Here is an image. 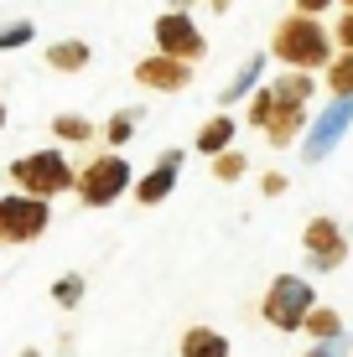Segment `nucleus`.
Listing matches in <instances>:
<instances>
[{"label": "nucleus", "instance_id": "nucleus-1", "mask_svg": "<svg viewBox=\"0 0 353 357\" xmlns=\"http://www.w3.org/2000/svg\"><path fill=\"white\" fill-rule=\"evenodd\" d=\"M271 52L281 57L286 68H296V73H312V68H327L333 63V36L322 31V21L317 16H291L275 26L271 36Z\"/></svg>", "mask_w": 353, "mask_h": 357}, {"label": "nucleus", "instance_id": "nucleus-2", "mask_svg": "<svg viewBox=\"0 0 353 357\" xmlns=\"http://www.w3.org/2000/svg\"><path fill=\"white\" fill-rule=\"evenodd\" d=\"M10 181L21 187V197L52 202L57 192H73V166L63 161V151H31L21 161H10Z\"/></svg>", "mask_w": 353, "mask_h": 357}, {"label": "nucleus", "instance_id": "nucleus-3", "mask_svg": "<svg viewBox=\"0 0 353 357\" xmlns=\"http://www.w3.org/2000/svg\"><path fill=\"white\" fill-rule=\"evenodd\" d=\"M130 181H136V176H130V161L109 151V155H94V161L73 176V192H78L83 207H109L115 197L130 192Z\"/></svg>", "mask_w": 353, "mask_h": 357}, {"label": "nucleus", "instance_id": "nucleus-4", "mask_svg": "<svg viewBox=\"0 0 353 357\" xmlns=\"http://www.w3.org/2000/svg\"><path fill=\"white\" fill-rule=\"evenodd\" d=\"M312 305H317V295H312V285L301 275H275L271 290H265L260 316H265V326H275V331H301Z\"/></svg>", "mask_w": 353, "mask_h": 357}, {"label": "nucleus", "instance_id": "nucleus-5", "mask_svg": "<svg viewBox=\"0 0 353 357\" xmlns=\"http://www.w3.org/2000/svg\"><path fill=\"white\" fill-rule=\"evenodd\" d=\"M52 223V207L42 197H0V243H31Z\"/></svg>", "mask_w": 353, "mask_h": 357}, {"label": "nucleus", "instance_id": "nucleus-6", "mask_svg": "<svg viewBox=\"0 0 353 357\" xmlns=\"http://www.w3.org/2000/svg\"><path fill=\"white\" fill-rule=\"evenodd\" d=\"M156 47H161V57H177V63H198L203 52H208V42H203V31L192 26V16H182V10H166V16H156Z\"/></svg>", "mask_w": 353, "mask_h": 357}, {"label": "nucleus", "instance_id": "nucleus-7", "mask_svg": "<svg viewBox=\"0 0 353 357\" xmlns=\"http://www.w3.org/2000/svg\"><path fill=\"white\" fill-rule=\"evenodd\" d=\"M301 249H307V264L312 269H338L348 259V238L333 218H312L307 233H301Z\"/></svg>", "mask_w": 353, "mask_h": 357}, {"label": "nucleus", "instance_id": "nucleus-8", "mask_svg": "<svg viewBox=\"0 0 353 357\" xmlns=\"http://www.w3.org/2000/svg\"><path fill=\"white\" fill-rule=\"evenodd\" d=\"M348 125H353V98H338V104L327 109L317 125H312L307 145H301V155H307V161H322V155H327V151H333V145L348 135Z\"/></svg>", "mask_w": 353, "mask_h": 357}, {"label": "nucleus", "instance_id": "nucleus-9", "mask_svg": "<svg viewBox=\"0 0 353 357\" xmlns=\"http://www.w3.org/2000/svg\"><path fill=\"white\" fill-rule=\"evenodd\" d=\"M177 171H182V151H166L161 161H156V166L136 181V202H141V207H156L161 197H172V187H177Z\"/></svg>", "mask_w": 353, "mask_h": 357}, {"label": "nucleus", "instance_id": "nucleus-10", "mask_svg": "<svg viewBox=\"0 0 353 357\" xmlns=\"http://www.w3.org/2000/svg\"><path fill=\"white\" fill-rule=\"evenodd\" d=\"M136 83H141V89L172 93V89H187V83H192V68L177 63V57H145V63L136 68Z\"/></svg>", "mask_w": 353, "mask_h": 357}, {"label": "nucleus", "instance_id": "nucleus-11", "mask_svg": "<svg viewBox=\"0 0 353 357\" xmlns=\"http://www.w3.org/2000/svg\"><path fill=\"white\" fill-rule=\"evenodd\" d=\"M301 125H307V109L301 104H281V98L271 93V114H265V140L271 145H296V135H301Z\"/></svg>", "mask_w": 353, "mask_h": 357}, {"label": "nucleus", "instance_id": "nucleus-12", "mask_svg": "<svg viewBox=\"0 0 353 357\" xmlns=\"http://www.w3.org/2000/svg\"><path fill=\"white\" fill-rule=\"evenodd\" d=\"M182 357H229V337L213 326H192L182 337Z\"/></svg>", "mask_w": 353, "mask_h": 357}, {"label": "nucleus", "instance_id": "nucleus-13", "mask_svg": "<svg viewBox=\"0 0 353 357\" xmlns=\"http://www.w3.org/2000/svg\"><path fill=\"white\" fill-rule=\"evenodd\" d=\"M89 42H52L47 47V68H57V73H78V68H89Z\"/></svg>", "mask_w": 353, "mask_h": 357}, {"label": "nucleus", "instance_id": "nucleus-14", "mask_svg": "<svg viewBox=\"0 0 353 357\" xmlns=\"http://www.w3.org/2000/svg\"><path fill=\"white\" fill-rule=\"evenodd\" d=\"M229 140H234V119H229V114H218V119H208V125L198 130V151L203 155H224Z\"/></svg>", "mask_w": 353, "mask_h": 357}, {"label": "nucleus", "instance_id": "nucleus-15", "mask_svg": "<svg viewBox=\"0 0 353 357\" xmlns=\"http://www.w3.org/2000/svg\"><path fill=\"white\" fill-rule=\"evenodd\" d=\"M301 331L317 337V342H338V337H343V321H338V311H327V305H312L307 321H301Z\"/></svg>", "mask_w": 353, "mask_h": 357}, {"label": "nucleus", "instance_id": "nucleus-16", "mask_svg": "<svg viewBox=\"0 0 353 357\" xmlns=\"http://www.w3.org/2000/svg\"><path fill=\"white\" fill-rule=\"evenodd\" d=\"M271 93L281 98V104H301V109H307V98H312V73H286V78L271 83Z\"/></svg>", "mask_w": 353, "mask_h": 357}, {"label": "nucleus", "instance_id": "nucleus-17", "mask_svg": "<svg viewBox=\"0 0 353 357\" xmlns=\"http://www.w3.org/2000/svg\"><path fill=\"white\" fill-rule=\"evenodd\" d=\"M327 89L338 98H353V52H343L338 63H327Z\"/></svg>", "mask_w": 353, "mask_h": 357}, {"label": "nucleus", "instance_id": "nucleus-18", "mask_svg": "<svg viewBox=\"0 0 353 357\" xmlns=\"http://www.w3.org/2000/svg\"><path fill=\"white\" fill-rule=\"evenodd\" d=\"M52 135H57V140H78V145H89L99 130H94L89 119H78V114H63V119H52Z\"/></svg>", "mask_w": 353, "mask_h": 357}, {"label": "nucleus", "instance_id": "nucleus-19", "mask_svg": "<svg viewBox=\"0 0 353 357\" xmlns=\"http://www.w3.org/2000/svg\"><path fill=\"white\" fill-rule=\"evenodd\" d=\"M239 176H245V155H239V151L213 155V181H239Z\"/></svg>", "mask_w": 353, "mask_h": 357}, {"label": "nucleus", "instance_id": "nucleus-20", "mask_svg": "<svg viewBox=\"0 0 353 357\" xmlns=\"http://www.w3.org/2000/svg\"><path fill=\"white\" fill-rule=\"evenodd\" d=\"M260 68H265V57H250L245 68H239V78H234V89H229L224 98L229 104H234V98H245V89H254V83H260Z\"/></svg>", "mask_w": 353, "mask_h": 357}, {"label": "nucleus", "instance_id": "nucleus-21", "mask_svg": "<svg viewBox=\"0 0 353 357\" xmlns=\"http://www.w3.org/2000/svg\"><path fill=\"white\" fill-rule=\"evenodd\" d=\"M130 130H136V114H130V109H120V114L104 125V140H109V145H125V140H130Z\"/></svg>", "mask_w": 353, "mask_h": 357}, {"label": "nucleus", "instance_id": "nucleus-22", "mask_svg": "<svg viewBox=\"0 0 353 357\" xmlns=\"http://www.w3.org/2000/svg\"><path fill=\"white\" fill-rule=\"evenodd\" d=\"M52 301H57V305H78V301H83V280H78V275H63V280L52 285Z\"/></svg>", "mask_w": 353, "mask_h": 357}, {"label": "nucleus", "instance_id": "nucleus-23", "mask_svg": "<svg viewBox=\"0 0 353 357\" xmlns=\"http://www.w3.org/2000/svg\"><path fill=\"white\" fill-rule=\"evenodd\" d=\"M21 42H31V26H27V21H16V26L0 31V47H21Z\"/></svg>", "mask_w": 353, "mask_h": 357}, {"label": "nucleus", "instance_id": "nucleus-24", "mask_svg": "<svg viewBox=\"0 0 353 357\" xmlns=\"http://www.w3.org/2000/svg\"><path fill=\"white\" fill-rule=\"evenodd\" d=\"M265 114H271V89H265V93H260V98L250 104V125L260 130V125H265Z\"/></svg>", "mask_w": 353, "mask_h": 357}, {"label": "nucleus", "instance_id": "nucleus-25", "mask_svg": "<svg viewBox=\"0 0 353 357\" xmlns=\"http://www.w3.org/2000/svg\"><path fill=\"white\" fill-rule=\"evenodd\" d=\"M338 47L353 52V10H348V16H338Z\"/></svg>", "mask_w": 353, "mask_h": 357}, {"label": "nucleus", "instance_id": "nucleus-26", "mask_svg": "<svg viewBox=\"0 0 353 357\" xmlns=\"http://www.w3.org/2000/svg\"><path fill=\"white\" fill-rule=\"evenodd\" d=\"M307 357H343V337H338V342H317Z\"/></svg>", "mask_w": 353, "mask_h": 357}, {"label": "nucleus", "instance_id": "nucleus-27", "mask_svg": "<svg viewBox=\"0 0 353 357\" xmlns=\"http://www.w3.org/2000/svg\"><path fill=\"white\" fill-rule=\"evenodd\" d=\"M327 6H333V0H296V16H317Z\"/></svg>", "mask_w": 353, "mask_h": 357}, {"label": "nucleus", "instance_id": "nucleus-28", "mask_svg": "<svg viewBox=\"0 0 353 357\" xmlns=\"http://www.w3.org/2000/svg\"><path fill=\"white\" fill-rule=\"evenodd\" d=\"M286 192V176L281 171H271V176H265V197H281Z\"/></svg>", "mask_w": 353, "mask_h": 357}, {"label": "nucleus", "instance_id": "nucleus-29", "mask_svg": "<svg viewBox=\"0 0 353 357\" xmlns=\"http://www.w3.org/2000/svg\"><path fill=\"white\" fill-rule=\"evenodd\" d=\"M0 130H6V104H0Z\"/></svg>", "mask_w": 353, "mask_h": 357}, {"label": "nucleus", "instance_id": "nucleus-30", "mask_svg": "<svg viewBox=\"0 0 353 357\" xmlns=\"http://www.w3.org/2000/svg\"><path fill=\"white\" fill-rule=\"evenodd\" d=\"M213 6H218V10H224V6H229V0H213Z\"/></svg>", "mask_w": 353, "mask_h": 357}, {"label": "nucleus", "instance_id": "nucleus-31", "mask_svg": "<svg viewBox=\"0 0 353 357\" xmlns=\"http://www.w3.org/2000/svg\"><path fill=\"white\" fill-rule=\"evenodd\" d=\"M338 6H348V10H353V0H338Z\"/></svg>", "mask_w": 353, "mask_h": 357}]
</instances>
